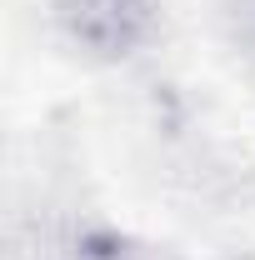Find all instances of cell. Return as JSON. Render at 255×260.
Wrapping results in <instances>:
<instances>
[{
  "instance_id": "obj_1",
  "label": "cell",
  "mask_w": 255,
  "mask_h": 260,
  "mask_svg": "<svg viewBox=\"0 0 255 260\" xmlns=\"http://www.w3.org/2000/svg\"><path fill=\"white\" fill-rule=\"evenodd\" d=\"M65 40L95 60H125L150 45L160 25V0H55Z\"/></svg>"
}]
</instances>
